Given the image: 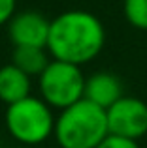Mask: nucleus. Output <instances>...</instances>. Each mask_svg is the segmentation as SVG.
<instances>
[{
    "instance_id": "9",
    "label": "nucleus",
    "mask_w": 147,
    "mask_h": 148,
    "mask_svg": "<svg viewBox=\"0 0 147 148\" xmlns=\"http://www.w3.org/2000/svg\"><path fill=\"white\" fill-rule=\"evenodd\" d=\"M49 53L45 47H15L11 64L28 77H40L49 64Z\"/></svg>"
},
{
    "instance_id": "4",
    "label": "nucleus",
    "mask_w": 147,
    "mask_h": 148,
    "mask_svg": "<svg viewBox=\"0 0 147 148\" xmlns=\"http://www.w3.org/2000/svg\"><path fill=\"white\" fill-rule=\"evenodd\" d=\"M85 79L87 77L81 71V66L62 60H51L38 77L40 96L51 109L62 111L83 99Z\"/></svg>"
},
{
    "instance_id": "6",
    "label": "nucleus",
    "mask_w": 147,
    "mask_h": 148,
    "mask_svg": "<svg viewBox=\"0 0 147 148\" xmlns=\"http://www.w3.org/2000/svg\"><path fill=\"white\" fill-rule=\"evenodd\" d=\"M51 21L38 11L15 13L8 23V34L15 47H45Z\"/></svg>"
},
{
    "instance_id": "2",
    "label": "nucleus",
    "mask_w": 147,
    "mask_h": 148,
    "mask_svg": "<svg viewBox=\"0 0 147 148\" xmlns=\"http://www.w3.org/2000/svg\"><path fill=\"white\" fill-rule=\"evenodd\" d=\"M53 135L60 148H96L110 135L106 111L83 98L59 112Z\"/></svg>"
},
{
    "instance_id": "8",
    "label": "nucleus",
    "mask_w": 147,
    "mask_h": 148,
    "mask_svg": "<svg viewBox=\"0 0 147 148\" xmlns=\"http://www.w3.org/2000/svg\"><path fill=\"white\" fill-rule=\"evenodd\" d=\"M30 96V77L13 64L0 68V99L6 105Z\"/></svg>"
},
{
    "instance_id": "3",
    "label": "nucleus",
    "mask_w": 147,
    "mask_h": 148,
    "mask_svg": "<svg viewBox=\"0 0 147 148\" xmlns=\"http://www.w3.org/2000/svg\"><path fill=\"white\" fill-rule=\"evenodd\" d=\"M55 118L51 107L42 98H28L15 101L6 109V130L17 143L36 146L45 143L55 131Z\"/></svg>"
},
{
    "instance_id": "1",
    "label": "nucleus",
    "mask_w": 147,
    "mask_h": 148,
    "mask_svg": "<svg viewBox=\"0 0 147 148\" xmlns=\"http://www.w3.org/2000/svg\"><path fill=\"white\" fill-rule=\"evenodd\" d=\"M104 43L106 30L100 19L91 11L70 10L51 21L45 49L53 60L83 66L98 56Z\"/></svg>"
},
{
    "instance_id": "12",
    "label": "nucleus",
    "mask_w": 147,
    "mask_h": 148,
    "mask_svg": "<svg viewBox=\"0 0 147 148\" xmlns=\"http://www.w3.org/2000/svg\"><path fill=\"white\" fill-rule=\"evenodd\" d=\"M15 2L17 0H0V26L8 25L15 15Z\"/></svg>"
},
{
    "instance_id": "7",
    "label": "nucleus",
    "mask_w": 147,
    "mask_h": 148,
    "mask_svg": "<svg viewBox=\"0 0 147 148\" xmlns=\"http://www.w3.org/2000/svg\"><path fill=\"white\" fill-rule=\"evenodd\" d=\"M123 96H125L123 94V84L119 81V77H115L113 73L98 71L85 79L83 98L89 99L91 103L98 105V107H102L104 111L110 109Z\"/></svg>"
},
{
    "instance_id": "5",
    "label": "nucleus",
    "mask_w": 147,
    "mask_h": 148,
    "mask_svg": "<svg viewBox=\"0 0 147 148\" xmlns=\"http://www.w3.org/2000/svg\"><path fill=\"white\" fill-rule=\"evenodd\" d=\"M107 131L111 135L138 141L147 135V103L138 98L123 96L106 109Z\"/></svg>"
},
{
    "instance_id": "10",
    "label": "nucleus",
    "mask_w": 147,
    "mask_h": 148,
    "mask_svg": "<svg viewBox=\"0 0 147 148\" xmlns=\"http://www.w3.org/2000/svg\"><path fill=\"white\" fill-rule=\"evenodd\" d=\"M123 11L134 28L147 30V0H125Z\"/></svg>"
},
{
    "instance_id": "11",
    "label": "nucleus",
    "mask_w": 147,
    "mask_h": 148,
    "mask_svg": "<svg viewBox=\"0 0 147 148\" xmlns=\"http://www.w3.org/2000/svg\"><path fill=\"white\" fill-rule=\"evenodd\" d=\"M96 148H140V145H138V141L125 139V137H117V135L110 133Z\"/></svg>"
}]
</instances>
